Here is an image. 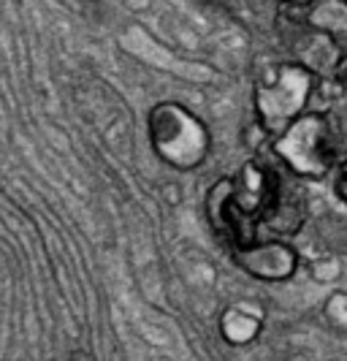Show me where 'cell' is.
I'll list each match as a JSON object with an SVG mask.
<instances>
[{
    "label": "cell",
    "mask_w": 347,
    "mask_h": 361,
    "mask_svg": "<svg viewBox=\"0 0 347 361\" xmlns=\"http://www.w3.org/2000/svg\"><path fill=\"white\" fill-rule=\"evenodd\" d=\"M272 152L296 180H323L336 169L339 147L334 123L323 109H307L279 136L272 139Z\"/></svg>",
    "instance_id": "obj_1"
},
{
    "label": "cell",
    "mask_w": 347,
    "mask_h": 361,
    "mask_svg": "<svg viewBox=\"0 0 347 361\" xmlns=\"http://www.w3.org/2000/svg\"><path fill=\"white\" fill-rule=\"evenodd\" d=\"M317 76L296 60L279 63L266 79H260L253 92L255 123L269 139L279 136L293 120H298L315 98Z\"/></svg>",
    "instance_id": "obj_2"
},
{
    "label": "cell",
    "mask_w": 347,
    "mask_h": 361,
    "mask_svg": "<svg viewBox=\"0 0 347 361\" xmlns=\"http://www.w3.org/2000/svg\"><path fill=\"white\" fill-rule=\"evenodd\" d=\"M149 142L158 158L177 171L198 169L212 149L209 128L182 104L163 101L149 111Z\"/></svg>",
    "instance_id": "obj_3"
},
{
    "label": "cell",
    "mask_w": 347,
    "mask_h": 361,
    "mask_svg": "<svg viewBox=\"0 0 347 361\" xmlns=\"http://www.w3.org/2000/svg\"><path fill=\"white\" fill-rule=\"evenodd\" d=\"M231 255L239 269L263 283H285L298 269L296 247L288 239H275V236H258L255 242L244 247H234Z\"/></svg>",
    "instance_id": "obj_4"
},
{
    "label": "cell",
    "mask_w": 347,
    "mask_h": 361,
    "mask_svg": "<svg viewBox=\"0 0 347 361\" xmlns=\"http://www.w3.org/2000/svg\"><path fill=\"white\" fill-rule=\"evenodd\" d=\"M206 217L212 231L234 250V247H244L250 242H255L260 231H258V220L241 215L234 204V180L222 177L217 180L209 193H206Z\"/></svg>",
    "instance_id": "obj_5"
},
{
    "label": "cell",
    "mask_w": 347,
    "mask_h": 361,
    "mask_svg": "<svg viewBox=\"0 0 347 361\" xmlns=\"http://www.w3.org/2000/svg\"><path fill=\"white\" fill-rule=\"evenodd\" d=\"M304 220H307V196L301 185L285 182L279 177L275 196L258 220V231H266V236H275V239H288L301 231Z\"/></svg>",
    "instance_id": "obj_6"
},
{
    "label": "cell",
    "mask_w": 347,
    "mask_h": 361,
    "mask_svg": "<svg viewBox=\"0 0 347 361\" xmlns=\"http://www.w3.org/2000/svg\"><path fill=\"white\" fill-rule=\"evenodd\" d=\"M231 180H234V204H236V209L241 215L260 220V215L266 212L269 201L275 196L279 174L266 163L247 161L239 169L236 177H231Z\"/></svg>",
    "instance_id": "obj_7"
},
{
    "label": "cell",
    "mask_w": 347,
    "mask_h": 361,
    "mask_svg": "<svg viewBox=\"0 0 347 361\" xmlns=\"http://www.w3.org/2000/svg\"><path fill=\"white\" fill-rule=\"evenodd\" d=\"M298 49H296V63H301L304 68H310L317 79H331L334 71L339 68V63L345 60V54L339 49L336 38L317 30V27H307V33L298 38Z\"/></svg>",
    "instance_id": "obj_8"
},
{
    "label": "cell",
    "mask_w": 347,
    "mask_h": 361,
    "mask_svg": "<svg viewBox=\"0 0 347 361\" xmlns=\"http://www.w3.org/2000/svg\"><path fill=\"white\" fill-rule=\"evenodd\" d=\"M220 334L231 345H247L260 334V318L244 307H228L220 318Z\"/></svg>",
    "instance_id": "obj_9"
},
{
    "label": "cell",
    "mask_w": 347,
    "mask_h": 361,
    "mask_svg": "<svg viewBox=\"0 0 347 361\" xmlns=\"http://www.w3.org/2000/svg\"><path fill=\"white\" fill-rule=\"evenodd\" d=\"M312 6H315V0H282V11L285 14H301V17H307V11H310Z\"/></svg>",
    "instance_id": "obj_10"
},
{
    "label": "cell",
    "mask_w": 347,
    "mask_h": 361,
    "mask_svg": "<svg viewBox=\"0 0 347 361\" xmlns=\"http://www.w3.org/2000/svg\"><path fill=\"white\" fill-rule=\"evenodd\" d=\"M334 188H336V196L347 204V171H339L336 174V182H334Z\"/></svg>",
    "instance_id": "obj_11"
},
{
    "label": "cell",
    "mask_w": 347,
    "mask_h": 361,
    "mask_svg": "<svg viewBox=\"0 0 347 361\" xmlns=\"http://www.w3.org/2000/svg\"><path fill=\"white\" fill-rule=\"evenodd\" d=\"M206 3H212V6H217V8H231L239 0H206Z\"/></svg>",
    "instance_id": "obj_12"
},
{
    "label": "cell",
    "mask_w": 347,
    "mask_h": 361,
    "mask_svg": "<svg viewBox=\"0 0 347 361\" xmlns=\"http://www.w3.org/2000/svg\"><path fill=\"white\" fill-rule=\"evenodd\" d=\"M339 3H345V6H347V0H339Z\"/></svg>",
    "instance_id": "obj_13"
}]
</instances>
